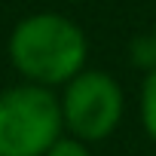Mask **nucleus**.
Segmentation results:
<instances>
[{
  "label": "nucleus",
  "mask_w": 156,
  "mask_h": 156,
  "mask_svg": "<svg viewBox=\"0 0 156 156\" xmlns=\"http://www.w3.org/2000/svg\"><path fill=\"white\" fill-rule=\"evenodd\" d=\"M6 52L22 83L61 89L86 70L89 37L64 12H31L16 22L6 40Z\"/></svg>",
  "instance_id": "nucleus-1"
},
{
  "label": "nucleus",
  "mask_w": 156,
  "mask_h": 156,
  "mask_svg": "<svg viewBox=\"0 0 156 156\" xmlns=\"http://www.w3.org/2000/svg\"><path fill=\"white\" fill-rule=\"evenodd\" d=\"M64 135L55 89L19 83L0 92V156H46Z\"/></svg>",
  "instance_id": "nucleus-2"
},
{
  "label": "nucleus",
  "mask_w": 156,
  "mask_h": 156,
  "mask_svg": "<svg viewBox=\"0 0 156 156\" xmlns=\"http://www.w3.org/2000/svg\"><path fill=\"white\" fill-rule=\"evenodd\" d=\"M58 101H61L64 132L86 144L110 138L126 116V92L119 80L95 67H86L67 86H61Z\"/></svg>",
  "instance_id": "nucleus-3"
},
{
  "label": "nucleus",
  "mask_w": 156,
  "mask_h": 156,
  "mask_svg": "<svg viewBox=\"0 0 156 156\" xmlns=\"http://www.w3.org/2000/svg\"><path fill=\"white\" fill-rule=\"evenodd\" d=\"M138 116H141L144 135L156 144V67L147 70L144 80H141V92H138Z\"/></svg>",
  "instance_id": "nucleus-4"
},
{
  "label": "nucleus",
  "mask_w": 156,
  "mask_h": 156,
  "mask_svg": "<svg viewBox=\"0 0 156 156\" xmlns=\"http://www.w3.org/2000/svg\"><path fill=\"white\" fill-rule=\"evenodd\" d=\"M46 156H92V153H89V144H86V141H80V138H73V135L64 132V135L49 147Z\"/></svg>",
  "instance_id": "nucleus-5"
},
{
  "label": "nucleus",
  "mask_w": 156,
  "mask_h": 156,
  "mask_svg": "<svg viewBox=\"0 0 156 156\" xmlns=\"http://www.w3.org/2000/svg\"><path fill=\"white\" fill-rule=\"evenodd\" d=\"M150 37H153V43H156V25H153V34H150Z\"/></svg>",
  "instance_id": "nucleus-6"
}]
</instances>
